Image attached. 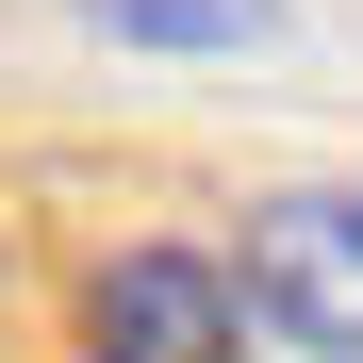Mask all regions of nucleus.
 <instances>
[{
  "label": "nucleus",
  "mask_w": 363,
  "mask_h": 363,
  "mask_svg": "<svg viewBox=\"0 0 363 363\" xmlns=\"http://www.w3.org/2000/svg\"><path fill=\"white\" fill-rule=\"evenodd\" d=\"M231 264H248L264 347H297V363H363V182H281V199H248Z\"/></svg>",
  "instance_id": "1"
},
{
  "label": "nucleus",
  "mask_w": 363,
  "mask_h": 363,
  "mask_svg": "<svg viewBox=\"0 0 363 363\" xmlns=\"http://www.w3.org/2000/svg\"><path fill=\"white\" fill-rule=\"evenodd\" d=\"M264 314H248V264L231 248H182V231H149V248H99L83 281V347L99 363H231Z\"/></svg>",
  "instance_id": "2"
},
{
  "label": "nucleus",
  "mask_w": 363,
  "mask_h": 363,
  "mask_svg": "<svg viewBox=\"0 0 363 363\" xmlns=\"http://www.w3.org/2000/svg\"><path fill=\"white\" fill-rule=\"evenodd\" d=\"M99 50H149V67H248L297 33V0H67Z\"/></svg>",
  "instance_id": "3"
}]
</instances>
